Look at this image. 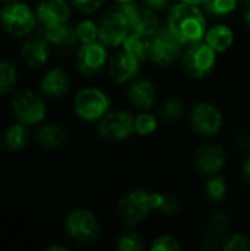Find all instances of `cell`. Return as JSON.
I'll return each instance as SVG.
<instances>
[{
	"instance_id": "obj_1",
	"label": "cell",
	"mask_w": 250,
	"mask_h": 251,
	"mask_svg": "<svg viewBox=\"0 0 250 251\" xmlns=\"http://www.w3.org/2000/svg\"><path fill=\"white\" fill-rule=\"evenodd\" d=\"M168 28L181 44L202 41L206 35V21L202 10L196 4L184 1L171 9L168 16Z\"/></svg>"
},
{
	"instance_id": "obj_2",
	"label": "cell",
	"mask_w": 250,
	"mask_h": 251,
	"mask_svg": "<svg viewBox=\"0 0 250 251\" xmlns=\"http://www.w3.org/2000/svg\"><path fill=\"white\" fill-rule=\"evenodd\" d=\"M217 51L208 43H192L187 44L181 56V66L184 72L192 78H205L208 76L217 62Z\"/></svg>"
},
{
	"instance_id": "obj_3",
	"label": "cell",
	"mask_w": 250,
	"mask_h": 251,
	"mask_svg": "<svg viewBox=\"0 0 250 251\" xmlns=\"http://www.w3.org/2000/svg\"><path fill=\"white\" fill-rule=\"evenodd\" d=\"M152 210H155V193L149 194L141 190L127 194L118 204L119 219L127 226L141 224Z\"/></svg>"
},
{
	"instance_id": "obj_4",
	"label": "cell",
	"mask_w": 250,
	"mask_h": 251,
	"mask_svg": "<svg viewBox=\"0 0 250 251\" xmlns=\"http://www.w3.org/2000/svg\"><path fill=\"white\" fill-rule=\"evenodd\" d=\"M37 16L34 12L21 1H12L3 7L0 13V22L3 28L13 37H25L35 26Z\"/></svg>"
},
{
	"instance_id": "obj_5",
	"label": "cell",
	"mask_w": 250,
	"mask_h": 251,
	"mask_svg": "<svg viewBox=\"0 0 250 251\" xmlns=\"http://www.w3.org/2000/svg\"><path fill=\"white\" fill-rule=\"evenodd\" d=\"M181 46L169 28H158L150 35V59L159 66H171L180 59Z\"/></svg>"
},
{
	"instance_id": "obj_6",
	"label": "cell",
	"mask_w": 250,
	"mask_h": 251,
	"mask_svg": "<svg viewBox=\"0 0 250 251\" xmlns=\"http://www.w3.org/2000/svg\"><path fill=\"white\" fill-rule=\"evenodd\" d=\"M97 28H99L100 43H103L105 46H111V47H115L124 43L130 31V26L127 24V19L119 4L116 7H111L109 10L103 13V16L100 18L97 24Z\"/></svg>"
},
{
	"instance_id": "obj_7",
	"label": "cell",
	"mask_w": 250,
	"mask_h": 251,
	"mask_svg": "<svg viewBox=\"0 0 250 251\" xmlns=\"http://www.w3.org/2000/svg\"><path fill=\"white\" fill-rule=\"evenodd\" d=\"M12 112L16 121L24 125H35L46 116V104L43 100L29 90L19 91L12 101Z\"/></svg>"
},
{
	"instance_id": "obj_8",
	"label": "cell",
	"mask_w": 250,
	"mask_h": 251,
	"mask_svg": "<svg viewBox=\"0 0 250 251\" xmlns=\"http://www.w3.org/2000/svg\"><path fill=\"white\" fill-rule=\"evenodd\" d=\"M131 32L152 35L159 28L158 18L150 6H143L133 1H122L119 4Z\"/></svg>"
},
{
	"instance_id": "obj_9",
	"label": "cell",
	"mask_w": 250,
	"mask_h": 251,
	"mask_svg": "<svg viewBox=\"0 0 250 251\" xmlns=\"http://www.w3.org/2000/svg\"><path fill=\"white\" fill-rule=\"evenodd\" d=\"M75 112L84 121H96L106 115L109 99L97 88H83L75 96Z\"/></svg>"
},
{
	"instance_id": "obj_10",
	"label": "cell",
	"mask_w": 250,
	"mask_h": 251,
	"mask_svg": "<svg viewBox=\"0 0 250 251\" xmlns=\"http://www.w3.org/2000/svg\"><path fill=\"white\" fill-rule=\"evenodd\" d=\"M66 231L78 243H91L100 235V225L88 210H74L66 218Z\"/></svg>"
},
{
	"instance_id": "obj_11",
	"label": "cell",
	"mask_w": 250,
	"mask_h": 251,
	"mask_svg": "<svg viewBox=\"0 0 250 251\" xmlns=\"http://www.w3.org/2000/svg\"><path fill=\"white\" fill-rule=\"evenodd\" d=\"M97 131L100 137L112 141H121L133 135L134 118L127 112H111L100 118Z\"/></svg>"
},
{
	"instance_id": "obj_12",
	"label": "cell",
	"mask_w": 250,
	"mask_h": 251,
	"mask_svg": "<svg viewBox=\"0 0 250 251\" xmlns=\"http://www.w3.org/2000/svg\"><path fill=\"white\" fill-rule=\"evenodd\" d=\"M190 122L197 134L212 137L222 128V115L217 106L211 103H199L192 110Z\"/></svg>"
},
{
	"instance_id": "obj_13",
	"label": "cell",
	"mask_w": 250,
	"mask_h": 251,
	"mask_svg": "<svg viewBox=\"0 0 250 251\" xmlns=\"http://www.w3.org/2000/svg\"><path fill=\"white\" fill-rule=\"evenodd\" d=\"M106 59H108V53L103 43L93 41V43L83 44V47L78 50L77 54L78 69L83 75L87 76L96 75L106 65Z\"/></svg>"
},
{
	"instance_id": "obj_14",
	"label": "cell",
	"mask_w": 250,
	"mask_h": 251,
	"mask_svg": "<svg viewBox=\"0 0 250 251\" xmlns=\"http://www.w3.org/2000/svg\"><path fill=\"white\" fill-rule=\"evenodd\" d=\"M194 163L199 172L215 175L225 165V150L220 144H203L196 151Z\"/></svg>"
},
{
	"instance_id": "obj_15",
	"label": "cell",
	"mask_w": 250,
	"mask_h": 251,
	"mask_svg": "<svg viewBox=\"0 0 250 251\" xmlns=\"http://www.w3.org/2000/svg\"><path fill=\"white\" fill-rule=\"evenodd\" d=\"M44 35L49 40V43L59 50L60 56H69L75 50L77 43L80 41L77 37L75 28H72L66 24L46 26Z\"/></svg>"
},
{
	"instance_id": "obj_16",
	"label": "cell",
	"mask_w": 250,
	"mask_h": 251,
	"mask_svg": "<svg viewBox=\"0 0 250 251\" xmlns=\"http://www.w3.org/2000/svg\"><path fill=\"white\" fill-rule=\"evenodd\" d=\"M140 60L128 51H118L109 60V75L115 82L124 84L137 75Z\"/></svg>"
},
{
	"instance_id": "obj_17",
	"label": "cell",
	"mask_w": 250,
	"mask_h": 251,
	"mask_svg": "<svg viewBox=\"0 0 250 251\" xmlns=\"http://www.w3.org/2000/svg\"><path fill=\"white\" fill-rule=\"evenodd\" d=\"M71 9L65 0H41L37 6V18L44 26L66 24Z\"/></svg>"
},
{
	"instance_id": "obj_18",
	"label": "cell",
	"mask_w": 250,
	"mask_h": 251,
	"mask_svg": "<svg viewBox=\"0 0 250 251\" xmlns=\"http://www.w3.org/2000/svg\"><path fill=\"white\" fill-rule=\"evenodd\" d=\"M49 40L46 35H37L31 40H28L21 50L22 60L29 66V68H40L43 66L49 56H50V49H49Z\"/></svg>"
},
{
	"instance_id": "obj_19",
	"label": "cell",
	"mask_w": 250,
	"mask_h": 251,
	"mask_svg": "<svg viewBox=\"0 0 250 251\" xmlns=\"http://www.w3.org/2000/svg\"><path fill=\"white\" fill-rule=\"evenodd\" d=\"M69 84H71L69 75L60 68H53L43 76L41 90L47 97L59 99L68 93Z\"/></svg>"
},
{
	"instance_id": "obj_20",
	"label": "cell",
	"mask_w": 250,
	"mask_h": 251,
	"mask_svg": "<svg viewBox=\"0 0 250 251\" xmlns=\"http://www.w3.org/2000/svg\"><path fill=\"white\" fill-rule=\"evenodd\" d=\"M128 97H130V101L136 107L143 109V110H147V109H150L155 104L156 88H155V85L150 81L141 79V81L134 82L130 87Z\"/></svg>"
},
{
	"instance_id": "obj_21",
	"label": "cell",
	"mask_w": 250,
	"mask_h": 251,
	"mask_svg": "<svg viewBox=\"0 0 250 251\" xmlns=\"http://www.w3.org/2000/svg\"><path fill=\"white\" fill-rule=\"evenodd\" d=\"M122 44H124V50L133 54L140 62L150 57V35L131 32L125 37Z\"/></svg>"
},
{
	"instance_id": "obj_22",
	"label": "cell",
	"mask_w": 250,
	"mask_h": 251,
	"mask_svg": "<svg viewBox=\"0 0 250 251\" xmlns=\"http://www.w3.org/2000/svg\"><path fill=\"white\" fill-rule=\"evenodd\" d=\"M37 141L44 149H57L65 144L66 141V132L59 125H44L37 132Z\"/></svg>"
},
{
	"instance_id": "obj_23",
	"label": "cell",
	"mask_w": 250,
	"mask_h": 251,
	"mask_svg": "<svg viewBox=\"0 0 250 251\" xmlns=\"http://www.w3.org/2000/svg\"><path fill=\"white\" fill-rule=\"evenodd\" d=\"M206 43L217 51L224 53L233 43V31L227 25H215L206 32Z\"/></svg>"
},
{
	"instance_id": "obj_24",
	"label": "cell",
	"mask_w": 250,
	"mask_h": 251,
	"mask_svg": "<svg viewBox=\"0 0 250 251\" xmlns=\"http://www.w3.org/2000/svg\"><path fill=\"white\" fill-rule=\"evenodd\" d=\"M28 131L27 128L24 126V124H15L12 125L6 134H4V146L10 150V151H18V150H22L27 143H28Z\"/></svg>"
},
{
	"instance_id": "obj_25",
	"label": "cell",
	"mask_w": 250,
	"mask_h": 251,
	"mask_svg": "<svg viewBox=\"0 0 250 251\" xmlns=\"http://www.w3.org/2000/svg\"><path fill=\"white\" fill-rule=\"evenodd\" d=\"M155 210H158L165 218H172L181 210V204L175 197L155 193Z\"/></svg>"
},
{
	"instance_id": "obj_26",
	"label": "cell",
	"mask_w": 250,
	"mask_h": 251,
	"mask_svg": "<svg viewBox=\"0 0 250 251\" xmlns=\"http://www.w3.org/2000/svg\"><path fill=\"white\" fill-rule=\"evenodd\" d=\"M208 229L212 235L215 237H220V235H224L228 228H230V218L227 213L221 212V210H214L209 218H208Z\"/></svg>"
},
{
	"instance_id": "obj_27",
	"label": "cell",
	"mask_w": 250,
	"mask_h": 251,
	"mask_svg": "<svg viewBox=\"0 0 250 251\" xmlns=\"http://www.w3.org/2000/svg\"><path fill=\"white\" fill-rule=\"evenodd\" d=\"M16 84V69L10 62H0V96L9 93Z\"/></svg>"
},
{
	"instance_id": "obj_28",
	"label": "cell",
	"mask_w": 250,
	"mask_h": 251,
	"mask_svg": "<svg viewBox=\"0 0 250 251\" xmlns=\"http://www.w3.org/2000/svg\"><path fill=\"white\" fill-rule=\"evenodd\" d=\"M205 193H206L208 199L212 201L224 200L227 196V184H225L224 178L212 176L211 179H208V182L205 184Z\"/></svg>"
},
{
	"instance_id": "obj_29",
	"label": "cell",
	"mask_w": 250,
	"mask_h": 251,
	"mask_svg": "<svg viewBox=\"0 0 250 251\" xmlns=\"http://www.w3.org/2000/svg\"><path fill=\"white\" fill-rule=\"evenodd\" d=\"M202 3L211 15L224 16L231 13L237 7L239 0H203Z\"/></svg>"
},
{
	"instance_id": "obj_30",
	"label": "cell",
	"mask_w": 250,
	"mask_h": 251,
	"mask_svg": "<svg viewBox=\"0 0 250 251\" xmlns=\"http://www.w3.org/2000/svg\"><path fill=\"white\" fill-rule=\"evenodd\" d=\"M161 116L164 121H168V122H174V121H178L183 113H184V104L181 100L178 99H171L168 101H165L161 107Z\"/></svg>"
},
{
	"instance_id": "obj_31",
	"label": "cell",
	"mask_w": 250,
	"mask_h": 251,
	"mask_svg": "<svg viewBox=\"0 0 250 251\" xmlns=\"http://www.w3.org/2000/svg\"><path fill=\"white\" fill-rule=\"evenodd\" d=\"M75 32L78 40L83 44L87 43H93L99 38V28L94 22L91 21H81L77 26H75Z\"/></svg>"
},
{
	"instance_id": "obj_32",
	"label": "cell",
	"mask_w": 250,
	"mask_h": 251,
	"mask_svg": "<svg viewBox=\"0 0 250 251\" xmlns=\"http://www.w3.org/2000/svg\"><path fill=\"white\" fill-rule=\"evenodd\" d=\"M156 126H158V122H156L155 116H152L149 113H141L134 118V129L140 135L152 134L156 129Z\"/></svg>"
},
{
	"instance_id": "obj_33",
	"label": "cell",
	"mask_w": 250,
	"mask_h": 251,
	"mask_svg": "<svg viewBox=\"0 0 250 251\" xmlns=\"http://www.w3.org/2000/svg\"><path fill=\"white\" fill-rule=\"evenodd\" d=\"M116 249L121 251H141L144 249V244H143V240L140 238V235L130 232V234H125L118 238Z\"/></svg>"
},
{
	"instance_id": "obj_34",
	"label": "cell",
	"mask_w": 250,
	"mask_h": 251,
	"mask_svg": "<svg viewBox=\"0 0 250 251\" xmlns=\"http://www.w3.org/2000/svg\"><path fill=\"white\" fill-rule=\"evenodd\" d=\"M222 249L225 251H242V250H249L250 249V241L249 238H246L242 234H234L231 235L222 246Z\"/></svg>"
},
{
	"instance_id": "obj_35",
	"label": "cell",
	"mask_w": 250,
	"mask_h": 251,
	"mask_svg": "<svg viewBox=\"0 0 250 251\" xmlns=\"http://www.w3.org/2000/svg\"><path fill=\"white\" fill-rule=\"evenodd\" d=\"M181 246L180 243L174 238V237H169V235H162V237H158L153 244H152V250H162V251H169V250H180Z\"/></svg>"
},
{
	"instance_id": "obj_36",
	"label": "cell",
	"mask_w": 250,
	"mask_h": 251,
	"mask_svg": "<svg viewBox=\"0 0 250 251\" xmlns=\"http://www.w3.org/2000/svg\"><path fill=\"white\" fill-rule=\"evenodd\" d=\"M105 0H74V4L77 9H80L84 13H91L94 10H97Z\"/></svg>"
},
{
	"instance_id": "obj_37",
	"label": "cell",
	"mask_w": 250,
	"mask_h": 251,
	"mask_svg": "<svg viewBox=\"0 0 250 251\" xmlns=\"http://www.w3.org/2000/svg\"><path fill=\"white\" fill-rule=\"evenodd\" d=\"M236 147L242 151L250 150V135H246V134L239 135V138L236 140Z\"/></svg>"
},
{
	"instance_id": "obj_38",
	"label": "cell",
	"mask_w": 250,
	"mask_h": 251,
	"mask_svg": "<svg viewBox=\"0 0 250 251\" xmlns=\"http://www.w3.org/2000/svg\"><path fill=\"white\" fill-rule=\"evenodd\" d=\"M172 0H144V3L147 6H150L152 9H162L165 6H168Z\"/></svg>"
},
{
	"instance_id": "obj_39",
	"label": "cell",
	"mask_w": 250,
	"mask_h": 251,
	"mask_svg": "<svg viewBox=\"0 0 250 251\" xmlns=\"http://www.w3.org/2000/svg\"><path fill=\"white\" fill-rule=\"evenodd\" d=\"M243 179L250 187V156L246 159V162L243 165Z\"/></svg>"
},
{
	"instance_id": "obj_40",
	"label": "cell",
	"mask_w": 250,
	"mask_h": 251,
	"mask_svg": "<svg viewBox=\"0 0 250 251\" xmlns=\"http://www.w3.org/2000/svg\"><path fill=\"white\" fill-rule=\"evenodd\" d=\"M245 22L250 26V0H245V10H243Z\"/></svg>"
},
{
	"instance_id": "obj_41",
	"label": "cell",
	"mask_w": 250,
	"mask_h": 251,
	"mask_svg": "<svg viewBox=\"0 0 250 251\" xmlns=\"http://www.w3.org/2000/svg\"><path fill=\"white\" fill-rule=\"evenodd\" d=\"M181 1H184V3H190V4H199V3H202L203 0H181Z\"/></svg>"
},
{
	"instance_id": "obj_42",
	"label": "cell",
	"mask_w": 250,
	"mask_h": 251,
	"mask_svg": "<svg viewBox=\"0 0 250 251\" xmlns=\"http://www.w3.org/2000/svg\"><path fill=\"white\" fill-rule=\"evenodd\" d=\"M47 250H66V249H65V247H57V246H55V247H49V249H47Z\"/></svg>"
},
{
	"instance_id": "obj_43",
	"label": "cell",
	"mask_w": 250,
	"mask_h": 251,
	"mask_svg": "<svg viewBox=\"0 0 250 251\" xmlns=\"http://www.w3.org/2000/svg\"><path fill=\"white\" fill-rule=\"evenodd\" d=\"M1 146H3V140H1V137H0V150H1Z\"/></svg>"
},
{
	"instance_id": "obj_44",
	"label": "cell",
	"mask_w": 250,
	"mask_h": 251,
	"mask_svg": "<svg viewBox=\"0 0 250 251\" xmlns=\"http://www.w3.org/2000/svg\"><path fill=\"white\" fill-rule=\"evenodd\" d=\"M118 1H121V3H122V1H133V0H118Z\"/></svg>"
},
{
	"instance_id": "obj_45",
	"label": "cell",
	"mask_w": 250,
	"mask_h": 251,
	"mask_svg": "<svg viewBox=\"0 0 250 251\" xmlns=\"http://www.w3.org/2000/svg\"><path fill=\"white\" fill-rule=\"evenodd\" d=\"M7 1H19V0H7Z\"/></svg>"
}]
</instances>
